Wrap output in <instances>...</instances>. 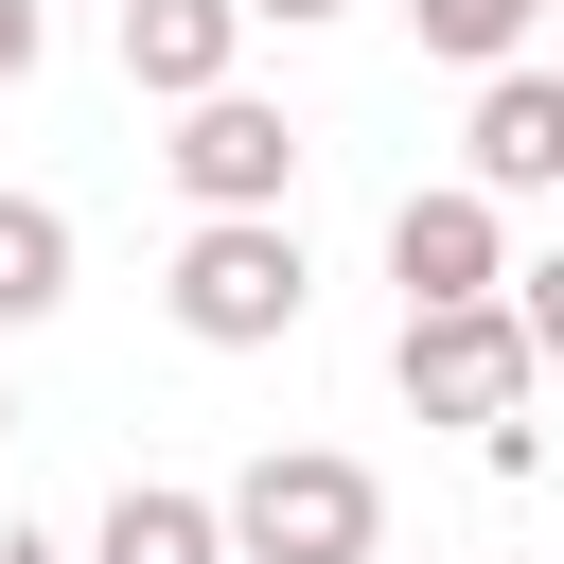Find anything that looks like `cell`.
Listing matches in <instances>:
<instances>
[{
  "label": "cell",
  "mask_w": 564,
  "mask_h": 564,
  "mask_svg": "<svg viewBox=\"0 0 564 564\" xmlns=\"http://www.w3.org/2000/svg\"><path fill=\"white\" fill-rule=\"evenodd\" d=\"M35 35H53V0H0V88L35 70Z\"/></svg>",
  "instance_id": "cell-12"
},
{
  "label": "cell",
  "mask_w": 564,
  "mask_h": 564,
  "mask_svg": "<svg viewBox=\"0 0 564 564\" xmlns=\"http://www.w3.org/2000/svg\"><path fill=\"white\" fill-rule=\"evenodd\" d=\"M405 35H423L441 70H494V53L529 35V18H511V0H405Z\"/></svg>",
  "instance_id": "cell-10"
},
{
  "label": "cell",
  "mask_w": 564,
  "mask_h": 564,
  "mask_svg": "<svg viewBox=\"0 0 564 564\" xmlns=\"http://www.w3.org/2000/svg\"><path fill=\"white\" fill-rule=\"evenodd\" d=\"M0 564H53V529H18V511H0Z\"/></svg>",
  "instance_id": "cell-14"
},
{
  "label": "cell",
  "mask_w": 564,
  "mask_h": 564,
  "mask_svg": "<svg viewBox=\"0 0 564 564\" xmlns=\"http://www.w3.org/2000/svg\"><path fill=\"white\" fill-rule=\"evenodd\" d=\"M0 441H18V388H0Z\"/></svg>",
  "instance_id": "cell-16"
},
{
  "label": "cell",
  "mask_w": 564,
  "mask_h": 564,
  "mask_svg": "<svg viewBox=\"0 0 564 564\" xmlns=\"http://www.w3.org/2000/svg\"><path fill=\"white\" fill-rule=\"evenodd\" d=\"M70 300V212L53 194H0V335H35Z\"/></svg>",
  "instance_id": "cell-9"
},
{
  "label": "cell",
  "mask_w": 564,
  "mask_h": 564,
  "mask_svg": "<svg viewBox=\"0 0 564 564\" xmlns=\"http://www.w3.org/2000/svg\"><path fill=\"white\" fill-rule=\"evenodd\" d=\"M511 18H564V0H511Z\"/></svg>",
  "instance_id": "cell-15"
},
{
  "label": "cell",
  "mask_w": 564,
  "mask_h": 564,
  "mask_svg": "<svg viewBox=\"0 0 564 564\" xmlns=\"http://www.w3.org/2000/svg\"><path fill=\"white\" fill-rule=\"evenodd\" d=\"M229 53H247V0H123V88L194 106V88H229Z\"/></svg>",
  "instance_id": "cell-7"
},
{
  "label": "cell",
  "mask_w": 564,
  "mask_h": 564,
  "mask_svg": "<svg viewBox=\"0 0 564 564\" xmlns=\"http://www.w3.org/2000/svg\"><path fill=\"white\" fill-rule=\"evenodd\" d=\"M388 546V476L335 441H264L229 476V564H370Z\"/></svg>",
  "instance_id": "cell-2"
},
{
  "label": "cell",
  "mask_w": 564,
  "mask_h": 564,
  "mask_svg": "<svg viewBox=\"0 0 564 564\" xmlns=\"http://www.w3.org/2000/svg\"><path fill=\"white\" fill-rule=\"evenodd\" d=\"M88 546H106V564H229V494H176V476H123Z\"/></svg>",
  "instance_id": "cell-8"
},
{
  "label": "cell",
  "mask_w": 564,
  "mask_h": 564,
  "mask_svg": "<svg viewBox=\"0 0 564 564\" xmlns=\"http://www.w3.org/2000/svg\"><path fill=\"white\" fill-rule=\"evenodd\" d=\"M458 176L476 194H564V70H476V123H458Z\"/></svg>",
  "instance_id": "cell-6"
},
{
  "label": "cell",
  "mask_w": 564,
  "mask_h": 564,
  "mask_svg": "<svg viewBox=\"0 0 564 564\" xmlns=\"http://www.w3.org/2000/svg\"><path fill=\"white\" fill-rule=\"evenodd\" d=\"M317 18H352V0H247V35H317Z\"/></svg>",
  "instance_id": "cell-13"
},
{
  "label": "cell",
  "mask_w": 564,
  "mask_h": 564,
  "mask_svg": "<svg viewBox=\"0 0 564 564\" xmlns=\"http://www.w3.org/2000/svg\"><path fill=\"white\" fill-rule=\"evenodd\" d=\"M511 194H476V176H423L405 212H388V282L405 300H494L511 282V229H494Z\"/></svg>",
  "instance_id": "cell-5"
},
{
  "label": "cell",
  "mask_w": 564,
  "mask_h": 564,
  "mask_svg": "<svg viewBox=\"0 0 564 564\" xmlns=\"http://www.w3.org/2000/svg\"><path fill=\"white\" fill-rule=\"evenodd\" d=\"M159 159H176V194H194V212H282V194H300V123H282V106H247V88H194Z\"/></svg>",
  "instance_id": "cell-4"
},
{
  "label": "cell",
  "mask_w": 564,
  "mask_h": 564,
  "mask_svg": "<svg viewBox=\"0 0 564 564\" xmlns=\"http://www.w3.org/2000/svg\"><path fill=\"white\" fill-rule=\"evenodd\" d=\"M388 370H405V405L423 423H494V405H529V317H511V282L494 300H405V335H388Z\"/></svg>",
  "instance_id": "cell-3"
},
{
  "label": "cell",
  "mask_w": 564,
  "mask_h": 564,
  "mask_svg": "<svg viewBox=\"0 0 564 564\" xmlns=\"http://www.w3.org/2000/svg\"><path fill=\"white\" fill-rule=\"evenodd\" d=\"M159 300H176V335H194V352H264V335H300V300H317L300 212H194V229H176V264H159Z\"/></svg>",
  "instance_id": "cell-1"
},
{
  "label": "cell",
  "mask_w": 564,
  "mask_h": 564,
  "mask_svg": "<svg viewBox=\"0 0 564 564\" xmlns=\"http://www.w3.org/2000/svg\"><path fill=\"white\" fill-rule=\"evenodd\" d=\"M511 317H529V352L564 370V247H546V264H511Z\"/></svg>",
  "instance_id": "cell-11"
}]
</instances>
